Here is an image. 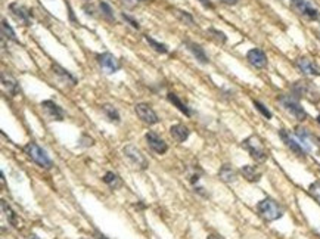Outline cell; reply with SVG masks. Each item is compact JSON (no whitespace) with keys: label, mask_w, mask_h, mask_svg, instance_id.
Listing matches in <instances>:
<instances>
[{"label":"cell","mask_w":320,"mask_h":239,"mask_svg":"<svg viewBox=\"0 0 320 239\" xmlns=\"http://www.w3.org/2000/svg\"><path fill=\"white\" fill-rule=\"evenodd\" d=\"M279 138L282 139L283 144L286 145V148L291 149L297 157H300V158H304V157H306L307 151L303 148V145L300 144V142H297V141L291 136V133H289L288 130L280 129V130H279Z\"/></svg>","instance_id":"obj_12"},{"label":"cell","mask_w":320,"mask_h":239,"mask_svg":"<svg viewBox=\"0 0 320 239\" xmlns=\"http://www.w3.org/2000/svg\"><path fill=\"white\" fill-rule=\"evenodd\" d=\"M123 152L132 161V164L136 165L137 168H140V170L148 168V159H146V157L142 154V151L139 148H136L135 145H126L124 149H123Z\"/></svg>","instance_id":"obj_9"},{"label":"cell","mask_w":320,"mask_h":239,"mask_svg":"<svg viewBox=\"0 0 320 239\" xmlns=\"http://www.w3.org/2000/svg\"><path fill=\"white\" fill-rule=\"evenodd\" d=\"M207 239H222V238H219V237H216V235H208V238Z\"/></svg>","instance_id":"obj_39"},{"label":"cell","mask_w":320,"mask_h":239,"mask_svg":"<svg viewBox=\"0 0 320 239\" xmlns=\"http://www.w3.org/2000/svg\"><path fill=\"white\" fill-rule=\"evenodd\" d=\"M40 106H42L43 112H45L46 115H47L52 121H64L65 112H64V109H62L58 103H55L53 100H43V102L40 103Z\"/></svg>","instance_id":"obj_15"},{"label":"cell","mask_w":320,"mask_h":239,"mask_svg":"<svg viewBox=\"0 0 320 239\" xmlns=\"http://www.w3.org/2000/svg\"><path fill=\"white\" fill-rule=\"evenodd\" d=\"M277 102L282 105V108L291 114L294 118H297L298 121H304L307 118V112L303 108V105L300 103V99L297 96L291 95H279L277 96Z\"/></svg>","instance_id":"obj_2"},{"label":"cell","mask_w":320,"mask_h":239,"mask_svg":"<svg viewBox=\"0 0 320 239\" xmlns=\"http://www.w3.org/2000/svg\"><path fill=\"white\" fill-rule=\"evenodd\" d=\"M145 139H146V142L149 145V148H151L154 152L160 154V155H162V154H165V152L168 151L167 144H165L155 132H148V133L145 135Z\"/></svg>","instance_id":"obj_17"},{"label":"cell","mask_w":320,"mask_h":239,"mask_svg":"<svg viewBox=\"0 0 320 239\" xmlns=\"http://www.w3.org/2000/svg\"><path fill=\"white\" fill-rule=\"evenodd\" d=\"M240 174L243 176V179H246L248 182H251V183H257V182H260L261 180V177H263V171L257 167V165H243L242 168H240Z\"/></svg>","instance_id":"obj_19"},{"label":"cell","mask_w":320,"mask_h":239,"mask_svg":"<svg viewBox=\"0 0 320 239\" xmlns=\"http://www.w3.org/2000/svg\"><path fill=\"white\" fill-rule=\"evenodd\" d=\"M219 177H220V180L225 182V183H235V182L238 180V171H236L232 165L225 164V165H222L220 170H219Z\"/></svg>","instance_id":"obj_21"},{"label":"cell","mask_w":320,"mask_h":239,"mask_svg":"<svg viewBox=\"0 0 320 239\" xmlns=\"http://www.w3.org/2000/svg\"><path fill=\"white\" fill-rule=\"evenodd\" d=\"M137 1H143V0H137Z\"/></svg>","instance_id":"obj_42"},{"label":"cell","mask_w":320,"mask_h":239,"mask_svg":"<svg viewBox=\"0 0 320 239\" xmlns=\"http://www.w3.org/2000/svg\"><path fill=\"white\" fill-rule=\"evenodd\" d=\"M99 9H100V12H102V16H103L106 21H109V22H115L114 10H112V7H111L106 1H100V3H99Z\"/></svg>","instance_id":"obj_29"},{"label":"cell","mask_w":320,"mask_h":239,"mask_svg":"<svg viewBox=\"0 0 320 239\" xmlns=\"http://www.w3.org/2000/svg\"><path fill=\"white\" fill-rule=\"evenodd\" d=\"M295 65H297V68H298L303 74H306V76H310V77H320V67L315 61H312L310 58H306V56L298 58V59L295 61Z\"/></svg>","instance_id":"obj_14"},{"label":"cell","mask_w":320,"mask_h":239,"mask_svg":"<svg viewBox=\"0 0 320 239\" xmlns=\"http://www.w3.org/2000/svg\"><path fill=\"white\" fill-rule=\"evenodd\" d=\"M167 99H168V102L170 103H173L182 114H184L186 117H192V111H190V108L184 103V102H182V99L179 97V96L176 95V93H168L167 95Z\"/></svg>","instance_id":"obj_24"},{"label":"cell","mask_w":320,"mask_h":239,"mask_svg":"<svg viewBox=\"0 0 320 239\" xmlns=\"http://www.w3.org/2000/svg\"><path fill=\"white\" fill-rule=\"evenodd\" d=\"M257 211L258 214L266 220V222H274L283 217V208L279 205L277 201L273 198H264L257 204Z\"/></svg>","instance_id":"obj_4"},{"label":"cell","mask_w":320,"mask_h":239,"mask_svg":"<svg viewBox=\"0 0 320 239\" xmlns=\"http://www.w3.org/2000/svg\"><path fill=\"white\" fill-rule=\"evenodd\" d=\"M9 12H10V15L13 16V19L18 24H21L24 27H30L31 25V21H33L31 13L24 6H21L18 3H10L9 4Z\"/></svg>","instance_id":"obj_11"},{"label":"cell","mask_w":320,"mask_h":239,"mask_svg":"<svg viewBox=\"0 0 320 239\" xmlns=\"http://www.w3.org/2000/svg\"><path fill=\"white\" fill-rule=\"evenodd\" d=\"M246 61L257 70H263L267 67L269 61H267V55L258 48H252L249 49L246 52Z\"/></svg>","instance_id":"obj_13"},{"label":"cell","mask_w":320,"mask_h":239,"mask_svg":"<svg viewBox=\"0 0 320 239\" xmlns=\"http://www.w3.org/2000/svg\"><path fill=\"white\" fill-rule=\"evenodd\" d=\"M291 7L303 18L309 21H318L320 18V9L310 0H291Z\"/></svg>","instance_id":"obj_6"},{"label":"cell","mask_w":320,"mask_h":239,"mask_svg":"<svg viewBox=\"0 0 320 239\" xmlns=\"http://www.w3.org/2000/svg\"><path fill=\"white\" fill-rule=\"evenodd\" d=\"M143 37H145V40L148 42V45L154 49L155 52H158V53H162V55L168 53V48H167L164 43H160V42H157V40H155V39H152L151 36H143Z\"/></svg>","instance_id":"obj_28"},{"label":"cell","mask_w":320,"mask_h":239,"mask_svg":"<svg viewBox=\"0 0 320 239\" xmlns=\"http://www.w3.org/2000/svg\"><path fill=\"white\" fill-rule=\"evenodd\" d=\"M173 12H174V15H176L182 22H184L186 25H189V27H193V25H195V19H193V16H192L189 12L182 10V9H174Z\"/></svg>","instance_id":"obj_30"},{"label":"cell","mask_w":320,"mask_h":239,"mask_svg":"<svg viewBox=\"0 0 320 239\" xmlns=\"http://www.w3.org/2000/svg\"><path fill=\"white\" fill-rule=\"evenodd\" d=\"M1 86H3V89H4L10 96H16L18 95V92H19V84H18V81H16L12 76H9V74H6V73H1Z\"/></svg>","instance_id":"obj_20"},{"label":"cell","mask_w":320,"mask_h":239,"mask_svg":"<svg viewBox=\"0 0 320 239\" xmlns=\"http://www.w3.org/2000/svg\"><path fill=\"white\" fill-rule=\"evenodd\" d=\"M207 33L217 42V43H220V45H225L226 42H228V36L223 33V31H220V30H216V28H208L207 30Z\"/></svg>","instance_id":"obj_31"},{"label":"cell","mask_w":320,"mask_h":239,"mask_svg":"<svg viewBox=\"0 0 320 239\" xmlns=\"http://www.w3.org/2000/svg\"><path fill=\"white\" fill-rule=\"evenodd\" d=\"M184 46H186V49L193 55V58H195L199 64H202V65L210 64V59H208V56H207V53H205V49L202 48L201 45H198V43H195V42H192V40H184Z\"/></svg>","instance_id":"obj_18"},{"label":"cell","mask_w":320,"mask_h":239,"mask_svg":"<svg viewBox=\"0 0 320 239\" xmlns=\"http://www.w3.org/2000/svg\"><path fill=\"white\" fill-rule=\"evenodd\" d=\"M309 192H310V195L320 204V180L313 182V183L309 186Z\"/></svg>","instance_id":"obj_33"},{"label":"cell","mask_w":320,"mask_h":239,"mask_svg":"<svg viewBox=\"0 0 320 239\" xmlns=\"http://www.w3.org/2000/svg\"><path fill=\"white\" fill-rule=\"evenodd\" d=\"M96 239H109V238H106V237H105L103 234H100V232H96Z\"/></svg>","instance_id":"obj_38"},{"label":"cell","mask_w":320,"mask_h":239,"mask_svg":"<svg viewBox=\"0 0 320 239\" xmlns=\"http://www.w3.org/2000/svg\"><path fill=\"white\" fill-rule=\"evenodd\" d=\"M1 34H3V37H4V39H9V40H12V42H15V43H19V40L16 39L15 31L12 30V27L7 24V21H6V19H3V21H1Z\"/></svg>","instance_id":"obj_27"},{"label":"cell","mask_w":320,"mask_h":239,"mask_svg":"<svg viewBox=\"0 0 320 239\" xmlns=\"http://www.w3.org/2000/svg\"><path fill=\"white\" fill-rule=\"evenodd\" d=\"M102 111H103V114L106 115V118H108L109 123L120 124L121 117H120V114H118V111H117V108H115L114 105H111V103H103V105H102Z\"/></svg>","instance_id":"obj_25"},{"label":"cell","mask_w":320,"mask_h":239,"mask_svg":"<svg viewBox=\"0 0 320 239\" xmlns=\"http://www.w3.org/2000/svg\"><path fill=\"white\" fill-rule=\"evenodd\" d=\"M135 111H136L137 117H139L145 124L154 126V124H157V123L160 121L157 112L152 109V106H151L149 103H145V102L137 103L136 106H135Z\"/></svg>","instance_id":"obj_10"},{"label":"cell","mask_w":320,"mask_h":239,"mask_svg":"<svg viewBox=\"0 0 320 239\" xmlns=\"http://www.w3.org/2000/svg\"><path fill=\"white\" fill-rule=\"evenodd\" d=\"M295 136L298 138L300 144L303 145V148L307 152H320V144L318 139L313 136V133L310 130H307L306 127L297 126L295 127Z\"/></svg>","instance_id":"obj_7"},{"label":"cell","mask_w":320,"mask_h":239,"mask_svg":"<svg viewBox=\"0 0 320 239\" xmlns=\"http://www.w3.org/2000/svg\"><path fill=\"white\" fill-rule=\"evenodd\" d=\"M316 121H318V123L320 124V115H318V117H316Z\"/></svg>","instance_id":"obj_41"},{"label":"cell","mask_w":320,"mask_h":239,"mask_svg":"<svg viewBox=\"0 0 320 239\" xmlns=\"http://www.w3.org/2000/svg\"><path fill=\"white\" fill-rule=\"evenodd\" d=\"M254 106H255V109L264 117V118H267V120H272V117H273V114H272V111L264 105V103H261L260 100H254Z\"/></svg>","instance_id":"obj_32"},{"label":"cell","mask_w":320,"mask_h":239,"mask_svg":"<svg viewBox=\"0 0 320 239\" xmlns=\"http://www.w3.org/2000/svg\"><path fill=\"white\" fill-rule=\"evenodd\" d=\"M220 1H223V3H226V4H236L239 0H220Z\"/></svg>","instance_id":"obj_37"},{"label":"cell","mask_w":320,"mask_h":239,"mask_svg":"<svg viewBox=\"0 0 320 239\" xmlns=\"http://www.w3.org/2000/svg\"><path fill=\"white\" fill-rule=\"evenodd\" d=\"M67 7H68V13H70V21H71L73 24L79 25V19H76V15H74V10H73L71 4H70V3H67Z\"/></svg>","instance_id":"obj_35"},{"label":"cell","mask_w":320,"mask_h":239,"mask_svg":"<svg viewBox=\"0 0 320 239\" xmlns=\"http://www.w3.org/2000/svg\"><path fill=\"white\" fill-rule=\"evenodd\" d=\"M30 239H40L39 237H36V235H33V237H30Z\"/></svg>","instance_id":"obj_40"},{"label":"cell","mask_w":320,"mask_h":239,"mask_svg":"<svg viewBox=\"0 0 320 239\" xmlns=\"http://www.w3.org/2000/svg\"><path fill=\"white\" fill-rule=\"evenodd\" d=\"M24 154L33 162H36L37 165H40L43 168H52L53 167V162L49 158V155L46 154V151H43L39 145L34 144V142H30V144H27L24 146Z\"/></svg>","instance_id":"obj_5"},{"label":"cell","mask_w":320,"mask_h":239,"mask_svg":"<svg viewBox=\"0 0 320 239\" xmlns=\"http://www.w3.org/2000/svg\"><path fill=\"white\" fill-rule=\"evenodd\" d=\"M96 61L97 64L108 73V74H114L117 73L120 68H121V62L117 56H114L112 53L109 52H103V53H99L96 55Z\"/></svg>","instance_id":"obj_8"},{"label":"cell","mask_w":320,"mask_h":239,"mask_svg":"<svg viewBox=\"0 0 320 239\" xmlns=\"http://www.w3.org/2000/svg\"><path fill=\"white\" fill-rule=\"evenodd\" d=\"M121 16H123V19H124V21H126V22H127V24H129V25H130L132 28H135V30H139V28H140V24L137 22L135 18H132V16L129 15V13L123 12V13H121Z\"/></svg>","instance_id":"obj_34"},{"label":"cell","mask_w":320,"mask_h":239,"mask_svg":"<svg viewBox=\"0 0 320 239\" xmlns=\"http://www.w3.org/2000/svg\"><path fill=\"white\" fill-rule=\"evenodd\" d=\"M52 71H53L55 77L61 81V84H68L71 87H74L77 84V79L70 71H67L65 68H62L61 65L52 64Z\"/></svg>","instance_id":"obj_16"},{"label":"cell","mask_w":320,"mask_h":239,"mask_svg":"<svg viewBox=\"0 0 320 239\" xmlns=\"http://www.w3.org/2000/svg\"><path fill=\"white\" fill-rule=\"evenodd\" d=\"M291 90H292V95L297 96L298 99L304 97L312 103H318L320 100V92L318 90V87L309 80H298L292 83Z\"/></svg>","instance_id":"obj_3"},{"label":"cell","mask_w":320,"mask_h":239,"mask_svg":"<svg viewBox=\"0 0 320 239\" xmlns=\"http://www.w3.org/2000/svg\"><path fill=\"white\" fill-rule=\"evenodd\" d=\"M102 180H103V183H105V185H108V186H109V189H111V191H117V189H120V188L123 186V180H121V177H120L118 174L112 173V171H108V173L102 177Z\"/></svg>","instance_id":"obj_23"},{"label":"cell","mask_w":320,"mask_h":239,"mask_svg":"<svg viewBox=\"0 0 320 239\" xmlns=\"http://www.w3.org/2000/svg\"><path fill=\"white\" fill-rule=\"evenodd\" d=\"M242 148H243L245 151H248V154L251 155V158L255 159L257 162H264V161L269 158V151L266 149L263 141H261L257 135L248 136V138L242 142Z\"/></svg>","instance_id":"obj_1"},{"label":"cell","mask_w":320,"mask_h":239,"mask_svg":"<svg viewBox=\"0 0 320 239\" xmlns=\"http://www.w3.org/2000/svg\"><path fill=\"white\" fill-rule=\"evenodd\" d=\"M170 135L173 136V139H176L177 142H184L189 135H190V130L184 126V124H174L170 127Z\"/></svg>","instance_id":"obj_22"},{"label":"cell","mask_w":320,"mask_h":239,"mask_svg":"<svg viewBox=\"0 0 320 239\" xmlns=\"http://www.w3.org/2000/svg\"><path fill=\"white\" fill-rule=\"evenodd\" d=\"M201 1V4L204 6V7H207V9H214V4L211 3V0H199Z\"/></svg>","instance_id":"obj_36"},{"label":"cell","mask_w":320,"mask_h":239,"mask_svg":"<svg viewBox=\"0 0 320 239\" xmlns=\"http://www.w3.org/2000/svg\"><path fill=\"white\" fill-rule=\"evenodd\" d=\"M1 211L4 213V217L7 219V222L13 226V228H19V220H18V216L12 211V208L4 202L1 201Z\"/></svg>","instance_id":"obj_26"}]
</instances>
